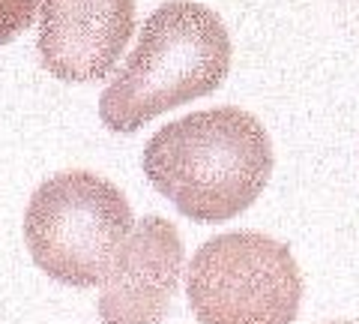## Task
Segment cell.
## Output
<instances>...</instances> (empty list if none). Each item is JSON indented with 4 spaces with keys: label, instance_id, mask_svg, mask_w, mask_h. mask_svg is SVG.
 <instances>
[{
    "label": "cell",
    "instance_id": "cell-1",
    "mask_svg": "<svg viewBox=\"0 0 359 324\" xmlns=\"http://www.w3.org/2000/svg\"><path fill=\"white\" fill-rule=\"evenodd\" d=\"M144 174L183 216L224 222L240 216L273 174V144L243 108H210L162 127L144 148Z\"/></svg>",
    "mask_w": 359,
    "mask_h": 324
},
{
    "label": "cell",
    "instance_id": "cell-2",
    "mask_svg": "<svg viewBox=\"0 0 359 324\" xmlns=\"http://www.w3.org/2000/svg\"><path fill=\"white\" fill-rule=\"evenodd\" d=\"M231 70V37L212 9L189 0L159 6L138 46L99 99L111 132H135L153 117L219 91Z\"/></svg>",
    "mask_w": 359,
    "mask_h": 324
},
{
    "label": "cell",
    "instance_id": "cell-3",
    "mask_svg": "<svg viewBox=\"0 0 359 324\" xmlns=\"http://www.w3.org/2000/svg\"><path fill=\"white\" fill-rule=\"evenodd\" d=\"M132 231V207L93 171H63L33 193L25 240L42 273L72 288L99 285Z\"/></svg>",
    "mask_w": 359,
    "mask_h": 324
},
{
    "label": "cell",
    "instance_id": "cell-4",
    "mask_svg": "<svg viewBox=\"0 0 359 324\" xmlns=\"http://www.w3.org/2000/svg\"><path fill=\"white\" fill-rule=\"evenodd\" d=\"M186 292L201 324H294L302 276L285 243L233 231L195 252Z\"/></svg>",
    "mask_w": 359,
    "mask_h": 324
},
{
    "label": "cell",
    "instance_id": "cell-5",
    "mask_svg": "<svg viewBox=\"0 0 359 324\" xmlns=\"http://www.w3.org/2000/svg\"><path fill=\"white\" fill-rule=\"evenodd\" d=\"M135 33V0H39V60L69 84L114 72Z\"/></svg>",
    "mask_w": 359,
    "mask_h": 324
},
{
    "label": "cell",
    "instance_id": "cell-6",
    "mask_svg": "<svg viewBox=\"0 0 359 324\" xmlns=\"http://www.w3.org/2000/svg\"><path fill=\"white\" fill-rule=\"evenodd\" d=\"M183 273V243L168 219L147 216L123 240L99 294L102 324H159Z\"/></svg>",
    "mask_w": 359,
    "mask_h": 324
},
{
    "label": "cell",
    "instance_id": "cell-7",
    "mask_svg": "<svg viewBox=\"0 0 359 324\" xmlns=\"http://www.w3.org/2000/svg\"><path fill=\"white\" fill-rule=\"evenodd\" d=\"M39 0H0V46H9L36 18Z\"/></svg>",
    "mask_w": 359,
    "mask_h": 324
},
{
    "label": "cell",
    "instance_id": "cell-8",
    "mask_svg": "<svg viewBox=\"0 0 359 324\" xmlns=\"http://www.w3.org/2000/svg\"><path fill=\"white\" fill-rule=\"evenodd\" d=\"M335 324H353V321H335Z\"/></svg>",
    "mask_w": 359,
    "mask_h": 324
}]
</instances>
